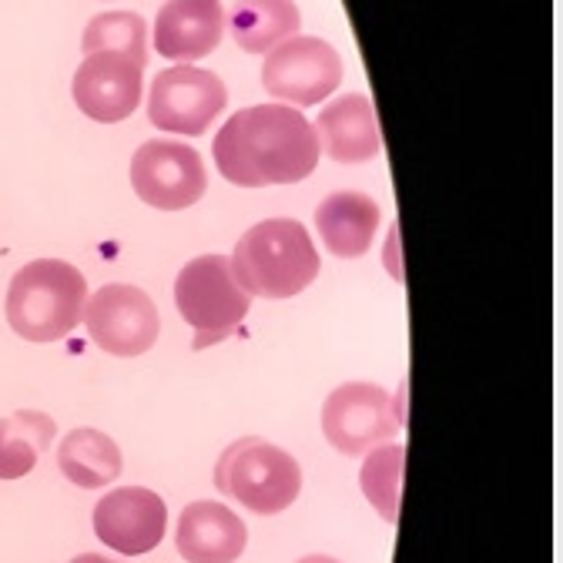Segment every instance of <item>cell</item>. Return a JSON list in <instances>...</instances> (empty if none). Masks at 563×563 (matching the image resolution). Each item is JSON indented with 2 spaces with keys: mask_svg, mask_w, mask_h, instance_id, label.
Returning <instances> with one entry per match:
<instances>
[{
  "mask_svg": "<svg viewBox=\"0 0 563 563\" xmlns=\"http://www.w3.org/2000/svg\"><path fill=\"white\" fill-rule=\"evenodd\" d=\"M216 165L242 188L296 185L319 165V137L309 118L289 104L235 111L216 134Z\"/></svg>",
  "mask_w": 563,
  "mask_h": 563,
  "instance_id": "6da1fadb",
  "label": "cell"
},
{
  "mask_svg": "<svg viewBox=\"0 0 563 563\" xmlns=\"http://www.w3.org/2000/svg\"><path fill=\"white\" fill-rule=\"evenodd\" d=\"M232 275L249 296L292 299L319 278V252L296 219H265L239 239Z\"/></svg>",
  "mask_w": 563,
  "mask_h": 563,
  "instance_id": "7a4b0ae2",
  "label": "cell"
},
{
  "mask_svg": "<svg viewBox=\"0 0 563 563\" xmlns=\"http://www.w3.org/2000/svg\"><path fill=\"white\" fill-rule=\"evenodd\" d=\"M88 282L60 258L27 262L8 289V322L27 342H57L85 316Z\"/></svg>",
  "mask_w": 563,
  "mask_h": 563,
  "instance_id": "3957f363",
  "label": "cell"
},
{
  "mask_svg": "<svg viewBox=\"0 0 563 563\" xmlns=\"http://www.w3.org/2000/svg\"><path fill=\"white\" fill-rule=\"evenodd\" d=\"M216 486L222 497L239 500L258 517L289 510L302 493V466L282 446L249 437L235 440L216 463Z\"/></svg>",
  "mask_w": 563,
  "mask_h": 563,
  "instance_id": "277c9868",
  "label": "cell"
},
{
  "mask_svg": "<svg viewBox=\"0 0 563 563\" xmlns=\"http://www.w3.org/2000/svg\"><path fill=\"white\" fill-rule=\"evenodd\" d=\"M175 306L181 319L198 332V349L208 342H222L252 309V296L232 275L225 255H198L191 258L175 282Z\"/></svg>",
  "mask_w": 563,
  "mask_h": 563,
  "instance_id": "5b68a950",
  "label": "cell"
},
{
  "mask_svg": "<svg viewBox=\"0 0 563 563\" xmlns=\"http://www.w3.org/2000/svg\"><path fill=\"white\" fill-rule=\"evenodd\" d=\"M402 396H389L376 383H345L322 406V433L342 456H363L396 437L402 427Z\"/></svg>",
  "mask_w": 563,
  "mask_h": 563,
  "instance_id": "8992f818",
  "label": "cell"
},
{
  "mask_svg": "<svg viewBox=\"0 0 563 563\" xmlns=\"http://www.w3.org/2000/svg\"><path fill=\"white\" fill-rule=\"evenodd\" d=\"M342 81V57L322 37H289L268 51L262 85L272 98L296 108L322 104Z\"/></svg>",
  "mask_w": 563,
  "mask_h": 563,
  "instance_id": "52a82bcc",
  "label": "cell"
},
{
  "mask_svg": "<svg viewBox=\"0 0 563 563\" xmlns=\"http://www.w3.org/2000/svg\"><path fill=\"white\" fill-rule=\"evenodd\" d=\"M229 91L219 75L205 67H165L148 91V121L172 134H205L222 111Z\"/></svg>",
  "mask_w": 563,
  "mask_h": 563,
  "instance_id": "ba28073f",
  "label": "cell"
},
{
  "mask_svg": "<svg viewBox=\"0 0 563 563\" xmlns=\"http://www.w3.org/2000/svg\"><path fill=\"white\" fill-rule=\"evenodd\" d=\"M131 185L145 205L162 211H181L201 201L208 175L195 148L181 145V141L155 137L134 152Z\"/></svg>",
  "mask_w": 563,
  "mask_h": 563,
  "instance_id": "9c48e42d",
  "label": "cell"
},
{
  "mask_svg": "<svg viewBox=\"0 0 563 563\" xmlns=\"http://www.w3.org/2000/svg\"><path fill=\"white\" fill-rule=\"evenodd\" d=\"M81 319H85L91 339L118 360H134L141 352H148L162 332L158 309L148 299V292L124 286V282L98 289L85 302Z\"/></svg>",
  "mask_w": 563,
  "mask_h": 563,
  "instance_id": "30bf717a",
  "label": "cell"
},
{
  "mask_svg": "<svg viewBox=\"0 0 563 563\" xmlns=\"http://www.w3.org/2000/svg\"><path fill=\"white\" fill-rule=\"evenodd\" d=\"M168 527V507L148 486H121L95 507V533L108 550L124 556L152 553Z\"/></svg>",
  "mask_w": 563,
  "mask_h": 563,
  "instance_id": "8fae6325",
  "label": "cell"
},
{
  "mask_svg": "<svg viewBox=\"0 0 563 563\" xmlns=\"http://www.w3.org/2000/svg\"><path fill=\"white\" fill-rule=\"evenodd\" d=\"M141 75H145V67L134 64L131 57L114 51H95L85 54L70 91H75L78 108L91 121L118 124L134 114L141 95H145L141 91Z\"/></svg>",
  "mask_w": 563,
  "mask_h": 563,
  "instance_id": "7c38bea8",
  "label": "cell"
},
{
  "mask_svg": "<svg viewBox=\"0 0 563 563\" xmlns=\"http://www.w3.org/2000/svg\"><path fill=\"white\" fill-rule=\"evenodd\" d=\"M222 0H168L155 21V51L168 60L191 64L222 44Z\"/></svg>",
  "mask_w": 563,
  "mask_h": 563,
  "instance_id": "4fadbf2b",
  "label": "cell"
},
{
  "mask_svg": "<svg viewBox=\"0 0 563 563\" xmlns=\"http://www.w3.org/2000/svg\"><path fill=\"white\" fill-rule=\"evenodd\" d=\"M175 547L188 563H235L249 547V530L225 504L198 500L181 510Z\"/></svg>",
  "mask_w": 563,
  "mask_h": 563,
  "instance_id": "5bb4252c",
  "label": "cell"
},
{
  "mask_svg": "<svg viewBox=\"0 0 563 563\" xmlns=\"http://www.w3.org/2000/svg\"><path fill=\"white\" fill-rule=\"evenodd\" d=\"M319 152H325L339 165H360L383 152V134L376 111L366 95H342L322 108L316 118Z\"/></svg>",
  "mask_w": 563,
  "mask_h": 563,
  "instance_id": "9a60e30c",
  "label": "cell"
},
{
  "mask_svg": "<svg viewBox=\"0 0 563 563\" xmlns=\"http://www.w3.org/2000/svg\"><path fill=\"white\" fill-rule=\"evenodd\" d=\"M379 205L366 191H332L316 208L322 245L339 258H360L373 249L379 229Z\"/></svg>",
  "mask_w": 563,
  "mask_h": 563,
  "instance_id": "2e32d148",
  "label": "cell"
},
{
  "mask_svg": "<svg viewBox=\"0 0 563 563\" xmlns=\"http://www.w3.org/2000/svg\"><path fill=\"white\" fill-rule=\"evenodd\" d=\"M302 14L296 0H235L229 14L232 41L245 54H268L275 44L299 34Z\"/></svg>",
  "mask_w": 563,
  "mask_h": 563,
  "instance_id": "e0dca14e",
  "label": "cell"
},
{
  "mask_svg": "<svg viewBox=\"0 0 563 563\" xmlns=\"http://www.w3.org/2000/svg\"><path fill=\"white\" fill-rule=\"evenodd\" d=\"M57 466L75 486L101 489L121 476V450L101 430H70L57 446Z\"/></svg>",
  "mask_w": 563,
  "mask_h": 563,
  "instance_id": "ac0fdd59",
  "label": "cell"
},
{
  "mask_svg": "<svg viewBox=\"0 0 563 563\" xmlns=\"http://www.w3.org/2000/svg\"><path fill=\"white\" fill-rule=\"evenodd\" d=\"M54 443V419L37 409H21L0 419V479L27 476L41 453Z\"/></svg>",
  "mask_w": 563,
  "mask_h": 563,
  "instance_id": "d6986e66",
  "label": "cell"
},
{
  "mask_svg": "<svg viewBox=\"0 0 563 563\" xmlns=\"http://www.w3.org/2000/svg\"><path fill=\"white\" fill-rule=\"evenodd\" d=\"M402 466H406V446L399 443H383L366 453L360 483L366 500L379 510L386 523H396L399 500H402Z\"/></svg>",
  "mask_w": 563,
  "mask_h": 563,
  "instance_id": "ffe728a7",
  "label": "cell"
},
{
  "mask_svg": "<svg viewBox=\"0 0 563 563\" xmlns=\"http://www.w3.org/2000/svg\"><path fill=\"white\" fill-rule=\"evenodd\" d=\"M85 54L95 51H114L131 57L134 64L145 67L148 64V24L141 14L131 11H111V14H98L88 27H85Z\"/></svg>",
  "mask_w": 563,
  "mask_h": 563,
  "instance_id": "44dd1931",
  "label": "cell"
},
{
  "mask_svg": "<svg viewBox=\"0 0 563 563\" xmlns=\"http://www.w3.org/2000/svg\"><path fill=\"white\" fill-rule=\"evenodd\" d=\"M70 563H114V560H108V556H101V553H81V556H75Z\"/></svg>",
  "mask_w": 563,
  "mask_h": 563,
  "instance_id": "7402d4cb",
  "label": "cell"
},
{
  "mask_svg": "<svg viewBox=\"0 0 563 563\" xmlns=\"http://www.w3.org/2000/svg\"><path fill=\"white\" fill-rule=\"evenodd\" d=\"M299 563H339L335 556H325V553H312V556H302Z\"/></svg>",
  "mask_w": 563,
  "mask_h": 563,
  "instance_id": "603a6c76",
  "label": "cell"
}]
</instances>
